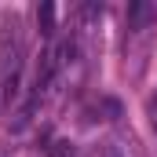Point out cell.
Here are the masks:
<instances>
[{"instance_id": "cell-3", "label": "cell", "mask_w": 157, "mask_h": 157, "mask_svg": "<svg viewBox=\"0 0 157 157\" xmlns=\"http://www.w3.org/2000/svg\"><path fill=\"white\" fill-rule=\"evenodd\" d=\"M48 157H77V146H73L70 139H55V143L48 146Z\"/></svg>"}, {"instance_id": "cell-1", "label": "cell", "mask_w": 157, "mask_h": 157, "mask_svg": "<svg viewBox=\"0 0 157 157\" xmlns=\"http://www.w3.org/2000/svg\"><path fill=\"white\" fill-rule=\"evenodd\" d=\"M157 18V0H135L128 4V29H146Z\"/></svg>"}, {"instance_id": "cell-2", "label": "cell", "mask_w": 157, "mask_h": 157, "mask_svg": "<svg viewBox=\"0 0 157 157\" xmlns=\"http://www.w3.org/2000/svg\"><path fill=\"white\" fill-rule=\"evenodd\" d=\"M37 26H40V33H44V37H51V33H55V4H48V0L40 4V11H37Z\"/></svg>"}, {"instance_id": "cell-5", "label": "cell", "mask_w": 157, "mask_h": 157, "mask_svg": "<svg viewBox=\"0 0 157 157\" xmlns=\"http://www.w3.org/2000/svg\"><path fill=\"white\" fill-rule=\"evenodd\" d=\"M150 124H154V132H157V95L150 99Z\"/></svg>"}, {"instance_id": "cell-4", "label": "cell", "mask_w": 157, "mask_h": 157, "mask_svg": "<svg viewBox=\"0 0 157 157\" xmlns=\"http://www.w3.org/2000/svg\"><path fill=\"white\" fill-rule=\"evenodd\" d=\"M88 157H124V154H121L117 143H99V146H91V150H88Z\"/></svg>"}]
</instances>
